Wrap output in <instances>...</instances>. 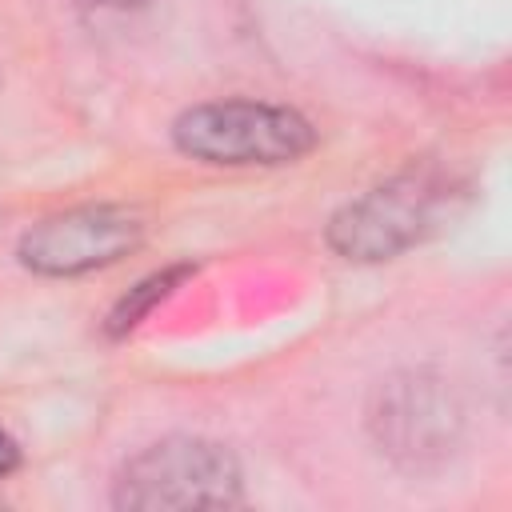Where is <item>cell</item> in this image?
<instances>
[{
	"label": "cell",
	"mask_w": 512,
	"mask_h": 512,
	"mask_svg": "<svg viewBox=\"0 0 512 512\" xmlns=\"http://www.w3.org/2000/svg\"><path fill=\"white\" fill-rule=\"evenodd\" d=\"M460 200L464 184L452 172L420 164L348 200L328 224V244L344 260H392L412 244L428 240L432 232H440L460 208Z\"/></svg>",
	"instance_id": "1"
},
{
	"label": "cell",
	"mask_w": 512,
	"mask_h": 512,
	"mask_svg": "<svg viewBox=\"0 0 512 512\" xmlns=\"http://www.w3.org/2000/svg\"><path fill=\"white\" fill-rule=\"evenodd\" d=\"M172 136L184 156L204 164H228V168L292 164L316 144V132L300 112L264 104V100L196 104L176 120Z\"/></svg>",
	"instance_id": "2"
},
{
	"label": "cell",
	"mask_w": 512,
	"mask_h": 512,
	"mask_svg": "<svg viewBox=\"0 0 512 512\" xmlns=\"http://www.w3.org/2000/svg\"><path fill=\"white\" fill-rule=\"evenodd\" d=\"M112 500L116 508H232L240 504V464L216 440L168 436L120 468Z\"/></svg>",
	"instance_id": "3"
},
{
	"label": "cell",
	"mask_w": 512,
	"mask_h": 512,
	"mask_svg": "<svg viewBox=\"0 0 512 512\" xmlns=\"http://www.w3.org/2000/svg\"><path fill=\"white\" fill-rule=\"evenodd\" d=\"M140 240H144V224L128 208L84 204L40 220L20 240V260L40 276H80L124 260L128 252L140 248Z\"/></svg>",
	"instance_id": "4"
},
{
	"label": "cell",
	"mask_w": 512,
	"mask_h": 512,
	"mask_svg": "<svg viewBox=\"0 0 512 512\" xmlns=\"http://www.w3.org/2000/svg\"><path fill=\"white\" fill-rule=\"evenodd\" d=\"M372 432L388 456L420 468L444 460L460 436V404L452 388L428 372H408L376 392Z\"/></svg>",
	"instance_id": "5"
},
{
	"label": "cell",
	"mask_w": 512,
	"mask_h": 512,
	"mask_svg": "<svg viewBox=\"0 0 512 512\" xmlns=\"http://www.w3.org/2000/svg\"><path fill=\"white\" fill-rule=\"evenodd\" d=\"M184 276H192V264H168V268H160V272H152V276H144L136 288H128V296L108 312V336H124V332H132L172 288H180V280Z\"/></svg>",
	"instance_id": "6"
},
{
	"label": "cell",
	"mask_w": 512,
	"mask_h": 512,
	"mask_svg": "<svg viewBox=\"0 0 512 512\" xmlns=\"http://www.w3.org/2000/svg\"><path fill=\"white\" fill-rule=\"evenodd\" d=\"M16 464H20V448H16V440L0 428V480H4L8 472H16Z\"/></svg>",
	"instance_id": "7"
}]
</instances>
